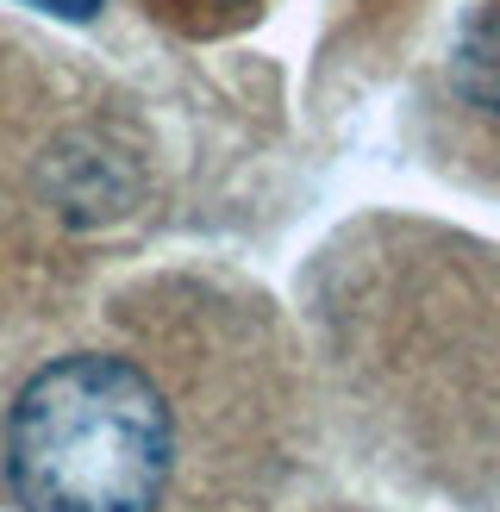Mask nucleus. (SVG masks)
Returning a JSON list of instances; mask_svg holds the SVG:
<instances>
[{"label":"nucleus","mask_w":500,"mask_h":512,"mask_svg":"<svg viewBox=\"0 0 500 512\" xmlns=\"http://www.w3.org/2000/svg\"><path fill=\"white\" fill-rule=\"evenodd\" d=\"M175 463L169 388L144 356L113 344L38 363L0 419V481L19 512H157Z\"/></svg>","instance_id":"1"},{"label":"nucleus","mask_w":500,"mask_h":512,"mask_svg":"<svg viewBox=\"0 0 500 512\" xmlns=\"http://www.w3.org/2000/svg\"><path fill=\"white\" fill-rule=\"evenodd\" d=\"M457 88L482 113H500V7H482L457 44Z\"/></svg>","instance_id":"2"},{"label":"nucleus","mask_w":500,"mask_h":512,"mask_svg":"<svg viewBox=\"0 0 500 512\" xmlns=\"http://www.w3.org/2000/svg\"><path fill=\"white\" fill-rule=\"evenodd\" d=\"M263 0H144V13H157L163 25H175V32L188 38H219L232 32V25L257 19Z\"/></svg>","instance_id":"3"},{"label":"nucleus","mask_w":500,"mask_h":512,"mask_svg":"<svg viewBox=\"0 0 500 512\" xmlns=\"http://www.w3.org/2000/svg\"><path fill=\"white\" fill-rule=\"evenodd\" d=\"M25 7H44V13H63V19H88L100 0H25Z\"/></svg>","instance_id":"4"}]
</instances>
